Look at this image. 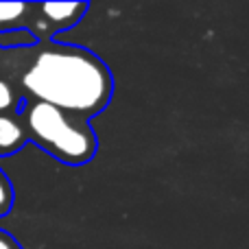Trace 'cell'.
I'll return each instance as SVG.
<instances>
[{
    "mask_svg": "<svg viewBox=\"0 0 249 249\" xmlns=\"http://www.w3.org/2000/svg\"><path fill=\"white\" fill-rule=\"evenodd\" d=\"M24 124L31 140L66 166H86L99 153V136L90 123L48 103H31Z\"/></svg>",
    "mask_w": 249,
    "mask_h": 249,
    "instance_id": "2",
    "label": "cell"
},
{
    "mask_svg": "<svg viewBox=\"0 0 249 249\" xmlns=\"http://www.w3.org/2000/svg\"><path fill=\"white\" fill-rule=\"evenodd\" d=\"M37 9L42 13V22L51 24L53 33H59L79 24L90 9V2H42Z\"/></svg>",
    "mask_w": 249,
    "mask_h": 249,
    "instance_id": "3",
    "label": "cell"
},
{
    "mask_svg": "<svg viewBox=\"0 0 249 249\" xmlns=\"http://www.w3.org/2000/svg\"><path fill=\"white\" fill-rule=\"evenodd\" d=\"M22 86L39 103L90 123L107 109L116 81L109 66L90 48L51 42L29 66Z\"/></svg>",
    "mask_w": 249,
    "mask_h": 249,
    "instance_id": "1",
    "label": "cell"
},
{
    "mask_svg": "<svg viewBox=\"0 0 249 249\" xmlns=\"http://www.w3.org/2000/svg\"><path fill=\"white\" fill-rule=\"evenodd\" d=\"M13 206V188L9 179L0 173V214H7Z\"/></svg>",
    "mask_w": 249,
    "mask_h": 249,
    "instance_id": "7",
    "label": "cell"
},
{
    "mask_svg": "<svg viewBox=\"0 0 249 249\" xmlns=\"http://www.w3.org/2000/svg\"><path fill=\"white\" fill-rule=\"evenodd\" d=\"M0 249H22L18 245V241L13 236H9V234L0 232Z\"/></svg>",
    "mask_w": 249,
    "mask_h": 249,
    "instance_id": "9",
    "label": "cell"
},
{
    "mask_svg": "<svg viewBox=\"0 0 249 249\" xmlns=\"http://www.w3.org/2000/svg\"><path fill=\"white\" fill-rule=\"evenodd\" d=\"M29 11L26 2H0V24H16Z\"/></svg>",
    "mask_w": 249,
    "mask_h": 249,
    "instance_id": "6",
    "label": "cell"
},
{
    "mask_svg": "<svg viewBox=\"0 0 249 249\" xmlns=\"http://www.w3.org/2000/svg\"><path fill=\"white\" fill-rule=\"evenodd\" d=\"M37 44V35L29 29H9L0 33V46L2 48H26Z\"/></svg>",
    "mask_w": 249,
    "mask_h": 249,
    "instance_id": "5",
    "label": "cell"
},
{
    "mask_svg": "<svg viewBox=\"0 0 249 249\" xmlns=\"http://www.w3.org/2000/svg\"><path fill=\"white\" fill-rule=\"evenodd\" d=\"M13 105V92L4 81H0V112L9 109Z\"/></svg>",
    "mask_w": 249,
    "mask_h": 249,
    "instance_id": "8",
    "label": "cell"
},
{
    "mask_svg": "<svg viewBox=\"0 0 249 249\" xmlns=\"http://www.w3.org/2000/svg\"><path fill=\"white\" fill-rule=\"evenodd\" d=\"M26 142V133L13 118L0 116V151L2 153H11L18 151Z\"/></svg>",
    "mask_w": 249,
    "mask_h": 249,
    "instance_id": "4",
    "label": "cell"
}]
</instances>
